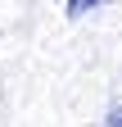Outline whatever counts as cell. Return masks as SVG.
<instances>
[{
    "label": "cell",
    "instance_id": "cell-2",
    "mask_svg": "<svg viewBox=\"0 0 122 127\" xmlns=\"http://www.w3.org/2000/svg\"><path fill=\"white\" fill-rule=\"evenodd\" d=\"M104 127H122V104L113 109V114H109V118H104Z\"/></svg>",
    "mask_w": 122,
    "mask_h": 127
},
{
    "label": "cell",
    "instance_id": "cell-1",
    "mask_svg": "<svg viewBox=\"0 0 122 127\" xmlns=\"http://www.w3.org/2000/svg\"><path fill=\"white\" fill-rule=\"evenodd\" d=\"M104 0H63V9L72 14V18H81V14H90V9H100Z\"/></svg>",
    "mask_w": 122,
    "mask_h": 127
}]
</instances>
